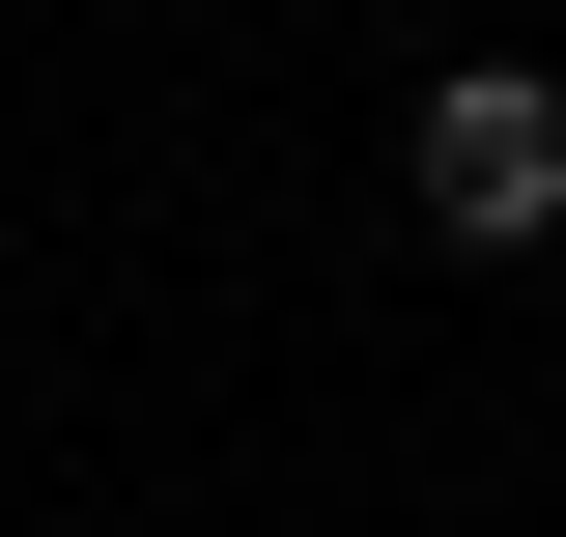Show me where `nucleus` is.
<instances>
[{"instance_id": "1", "label": "nucleus", "mask_w": 566, "mask_h": 537, "mask_svg": "<svg viewBox=\"0 0 566 537\" xmlns=\"http://www.w3.org/2000/svg\"><path fill=\"white\" fill-rule=\"evenodd\" d=\"M424 227H453V255H538L566 227V85L538 57H453L424 85Z\"/></svg>"}]
</instances>
